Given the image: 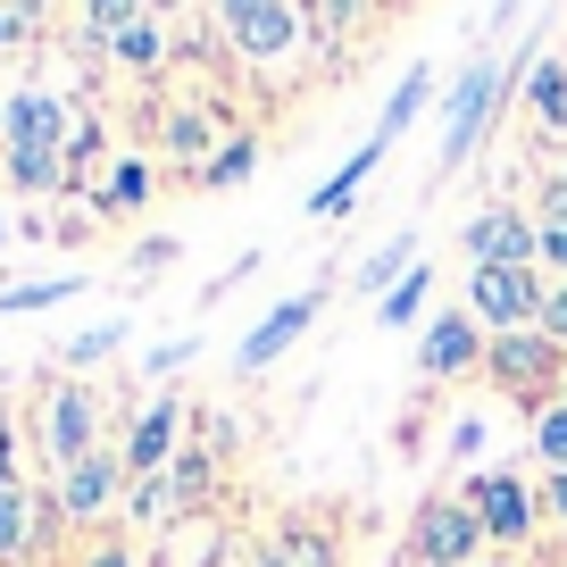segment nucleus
I'll return each mask as SVG.
<instances>
[{
  "label": "nucleus",
  "mask_w": 567,
  "mask_h": 567,
  "mask_svg": "<svg viewBox=\"0 0 567 567\" xmlns=\"http://www.w3.org/2000/svg\"><path fill=\"white\" fill-rule=\"evenodd\" d=\"M543 292L550 284L534 276V267H476V276H467V318H476L484 334H526V326L543 318Z\"/></svg>",
  "instance_id": "1"
},
{
  "label": "nucleus",
  "mask_w": 567,
  "mask_h": 567,
  "mask_svg": "<svg viewBox=\"0 0 567 567\" xmlns=\"http://www.w3.org/2000/svg\"><path fill=\"white\" fill-rule=\"evenodd\" d=\"M217 34H226V51L243 59H284L309 42V9H284V0H226L217 9Z\"/></svg>",
  "instance_id": "2"
},
{
  "label": "nucleus",
  "mask_w": 567,
  "mask_h": 567,
  "mask_svg": "<svg viewBox=\"0 0 567 567\" xmlns=\"http://www.w3.org/2000/svg\"><path fill=\"white\" fill-rule=\"evenodd\" d=\"M92 451H101V392L92 384H51V401H42V460L68 476Z\"/></svg>",
  "instance_id": "3"
},
{
  "label": "nucleus",
  "mask_w": 567,
  "mask_h": 567,
  "mask_svg": "<svg viewBox=\"0 0 567 567\" xmlns=\"http://www.w3.org/2000/svg\"><path fill=\"white\" fill-rule=\"evenodd\" d=\"M409 550H417V567H476L484 526L467 501H425L417 526H409Z\"/></svg>",
  "instance_id": "4"
},
{
  "label": "nucleus",
  "mask_w": 567,
  "mask_h": 567,
  "mask_svg": "<svg viewBox=\"0 0 567 567\" xmlns=\"http://www.w3.org/2000/svg\"><path fill=\"white\" fill-rule=\"evenodd\" d=\"M318 309H326V292H292V301H284V309H267V318L250 326L243 342H234V368H243V375L276 368V359L292 351V342H301L309 326H318Z\"/></svg>",
  "instance_id": "5"
},
{
  "label": "nucleus",
  "mask_w": 567,
  "mask_h": 567,
  "mask_svg": "<svg viewBox=\"0 0 567 567\" xmlns=\"http://www.w3.org/2000/svg\"><path fill=\"white\" fill-rule=\"evenodd\" d=\"M484 368H493L509 392H543L550 375H567L559 368V342H550L543 326H526V334H484Z\"/></svg>",
  "instance_id": "6"
},
{
  "label": "nucleus",
  "mask_w": 567,
  "mask_h": 567,
  "mask_svg": "<svg viewBox=\"0 0 567 567\" xmlns=\"http://www.w3.org/2000/svg\"><path fill=\"white\" fill-rule=\"evenodd\" d=\"M501 101V59H476V68L460 75V92H451V125H443V167H460L467 151H476L484 117H493Z\"/></svg>",
  "instance_id": "7"
},
{
  "label": "nucleus",
  "mask_w": 567,
  "mask_h": 567,
  "mask_svg": "<svg viewBox=\"0 0 567 567\" xmlns=\"http://www.w3.org/2000/svg\"><path fill=\"white\" fill-rule=\"evenodd\" d=\"M0 142L9 151H42V159H68V101L59 92H18L0 109Z\"/></svg>",
  "instance_id": "8"
},
{
  "label": "nucleus",
  "mask_w": 567,
  "mask_h": 567,
  "mask_svg": "<svg viewBox=\"0 0 567 567\" xmlns=\"http://www.w3.org/2000/svg\"><path fill=\"white\" fill-rule=\"evenodd\" d=\"M467 509H476L484 543H526V534H534V493L509 476V467H493V476L467 484Z\"/></svg>",
  "instance_id": "9"
},
{
  "label": "nucleus",
  "mask_w": 567,
  "mask_h": 567,
  "mask_svg": "<svg viewBox=\"0 0 567 567\" xmlns=\"http://www.w3.org/2000/svg\"><path fill=\"white\" fill-rule=\"evenodd\" d=\"M176 434H184V409H176V401L159 392V401H151V409L134 417L125 451H117V460H125V476H167V467H176V451H184Z\"/></svg>",
  "instance_id": "10"
},
{
  "label": "nucleus",
  "mask_w": 567,
  "mask_h": 567,
  "mask_svg": "<svg viewBox=\"0 0 567 567\" xmlns=\"http://www.w3.org/2000/svg\"><path fill=\"white\" fill-rule=\"evenodd\" d=\"M534 243H543V234H534L517 209H501V200L467 217V259L476 267H534Z\"/></svg>",
  "instance_id": "11"
},
{
  "label": "nucleus",
  "mask_w": 567,
  "mask_h": 567,
  "mask_svg": "<svg viewBox=\"0 0 567 567\" xmlns=\"http://www.w3.org/2000/svg\"><path fill=\"white\" fill-rule=\"evenodd\" d=\"M476 359H484V326L467 318V309H443L417 342V375H467Z\"/></svg>",
  "instance_id": "12"
},
{
  "label": "nucleus",
  "mask_w": 567,
  "mask_h": 567,
  "mask_svg": "<svg viewBox=\"0 0 567 567\" xmlns=\"http://www.w3.org/2000/svg\"><path fill=\"white\" fill-rule=\"evenodd\" d=\"M117 476H125V460L117 451H92V460H75L68 476H59V517H75V526H92V517L117 501Z\"/></svg>",
  "instance_id": "13"
},
{
  "label": "nucleus",
  "mask_w": 567,
  "mask_h": 567,
  "mask_svg": "<svg viewBox=\"0 0 567 567\" xmlns=\"http://www.w3.org/2000/svg\"><path fill=\"white\" fill-rule=\"evenodd\" d=\"M375 167H384V142H359L351 159H342L334 176L318 184V200H309V217H342V209H351V200H359V184L375 176Z\"/></svg>",
  "instance_id": "14"
},
{
  "label": "nucleus",
  "mask_w": 567,
  "mask_h": 567,
  "mask_svg": "<svg viewBox=\"0 0 567 567\" xmlns=\"http://www.w3.org/2000/svg\"><path fill=\"white\" fill-rule=\"evenodd\" d=\"M34 484H0V559H25V550H34Z\"/></svg>",
  "instance_id": "15"
},
{
  "label": "nucleus",
  "mask_w": 567,
  "mask_h": 567,
  "mask_svg": "<svg viewBox=\"0 0 567 567\" xmlns=\"http://www.w3.org/2000/svg\"><path fill=\"white\" fill-rule=\"evenodd\" d=\"M109 51H117L125 68H159V59H167V25L151 18V9H134V18L109 34Z\"/></svg>",
  "instance_id": "16"
},
{
  "label": "nucleus",
  "mask_w": 567,
  "mask_h": 567,
  "mask_svg": "<svg viewBox=\"0 0 567 567\" xmlns=\"http://www.w3.org/2000/svg\"><path fill=\"white\" fill-rule=\"evenodd\" d=\"M526 101H534V117H543L550 134L567 125V68H559V59H534V68H526Z\"/></svg>",
  "instance_id": "17"
},
{
  "label": "nucleus",
  "mask_w": 567,
  "mask_h": 567,
  "mask_svg": "<svg viewBox=\"0 0 567 567\" xmlns=\"http://www.w3.org/2000/svg\"><path fill=\"white\" fill-rule=\"evenodd\" d=\"M417 267H425V259H417V243H384L368 267H359V292H392V284L417 276Z\"/></svg>",
  "instance_id": "18"
},
{
  "label": "nucleus",
  "mask_w": 567,
  "mask_h": 567,
  "mask_svg": "<svg viewBox=\"0 0 567 567\" xmlns=\"http://www.w3.org/2000/svg\"><path fill=\"white\" fill-rule=\"evenodd\" d=\"M250 167H259V142H250V134H234V142H217L209 159H200V184H243Z\"/></svg>",
  "instance_id": "19"
},
{
  "label": "nucleus",
  "mask_w": 567,
  "mask_h": 567,
  "mask_svg": "<svg viewBox=\"0 0 567 567\" xmlns=\"http://www.w3.org/2000/svg\"><path fill=\"white\" fill-rule=\"evenodd\" d=\"M425 292H434V267H417V276H401V284H392V292H384V309H375V326H417Z\"/></svg>",
  "instance_id": "20"
},
{
  "label": "nucleus",
  "mask_w": 567,
  "mask_h": 567,
  "mask_svg": "<svg viewBox=\"0 0 567 567\" xmlns=\"http://www.w3.org/2000/svg\"><path fill=\"white\" fill-rule=\"evenodd\" d=\"M534 460H543L550 476H567V409H559V401L534 409Z\"/></svg>",
  "instance_id": "21"
},
{
  "label": "nucleus",
  "mask_w": 567,
  "mask_h": 567,
  "mask_svg": "<svg viewBox=\"0 0 567 567\" xmlns=\"http://www.w3.org/2000/svg\"><path fill=\"white\" fill-rule=\"evenodd\" d=\"M125 517H142V526H167V517H176V484H167V476H134V493H125Z\"/></svg>",
  "instance_id": "22"
},
{
  "label": "nucleus",
  "mask_w": 567,
  "mask_h": 567,
  "mask_svg": "<svg viewBox=\"0 0 567 567\" xmlns=\"http://www.w3.org/2000/svg\"><path fill=\"white\" fill-rule=\"evenodd\" d=\"M142 200H151V167L125 159V167H109V193L92 200V209H142Z\"/></svg>",
  "instance_id": "23"
},
{
  "label": "nucleus",
  "mask_w": 567,
  "mask_h": 567,
  "mask_svg": "<svg viewBox=\"0 0 567 567\" xmlns=\"http://www.w3.org/2000/svg\"><path fill=\"white\" fill-rule=\"evenodd\" d=\"M167 484H176V501H209V484H217V460H209V451H176Z\"/></svg>",
  "instance_id": "24"
},
{
  "label": "nucleus",
  "mask_w": 567,
  "mask_h": 567,
  "mask_svg": "<svg viewBox=\"0 0 567 567\" xmlns=\"http://www.w3.org/2000/svg\"><path fill=\"white\" fill-rule=\"evenodd\" d=\"M417 109H425V68H409V75H401V92H392V109H384V125H375V142H392L409 117H417Z\"/></svg>",
  "instance_id": "25"
},
{
  "label": "nucleus",
  "mask_w": 567,
  "mask_h": 567,
  "mask_svg": "<svg viewBox=\"0 0 567 567\" xmlns=\"http://www.w3.org/2000/svg\"><path fill=\"white\" fill-rule=\"evenodd\" d=\"M117 342H125V326H117V318H101V326H84V334H75L59 359H68V368H92V359H109Z\"/></svg>",
  "instance_id": "26"
},
{
  "label": "nucleus",
  "mask_w": 567,
  "mask_h": 567,
  "mask_svg": "<svg viewBox=\"0 0 567 567\" xmlns=\"http://www.w3.org/2000/svg\"><path fill=\"white\" fill-rule=\"evenodd\" d=\"M75 292V276H42V284H18V292H0V309L18 318V309H51V301H68Z\"/></svg>",
  "instance_id": "27"
},
{
  "label": "nucleus",
  "mask_w": 567,
  "mask_h": 567,
  "mask_svg": "<svg viewBox=\"0 0 567 567\" xmlns=\"http://www.w3.org/2000/svg\"><path fill=\"white\" fill-rule=\"evenodd\" d=\"M9 184H18V193H51L59 159H42V151H9Z\"/></svg>",
  "instance_id": "28"
},
{
  "label": "nucleus",
  "mask_w": 567,
  "mask_h": 567,
  "mask_svg": "<svg viewBox=\"0 0 567 567\" xmlns=\"http://www.w3.org/2000/svg\"><path fill=\"white\" fill-rule=\"evenodd\" d=\"M534 326H543V334L567 351V284H550V292H543V318H534Z\"/></svg>",
  "instance_id": "29"
},
{
  "label": "nucleus",
  "mask_w": 567,
  "mask_h": 567,
  "mask_svg": "<svg viewBox=\"0 0 567 567\" xmlns=\"http://www.w3.org/2000/svg\"><path fill=\"white\" fill-rule=\"evenodd\" d=\"M42 25V9H18V0H0V51H9V42H25Z\"/></svg>",
  "instance_id": "30"
},
{
  "label": "nucleus",
  "mask_w": 567,
  "mask_h": 567,
  "mask_svg": "<svg viewBox=\"0 0 567 567\" xmlns=\"http://www.w3.org/2000/svg\"><path fill=\"white\" fill-rule=\"evenodd\" d=\"M200 142H209V117H193V109L167 117V151H200Z\"/></svg>",
  "instance_id": "31"
},
{
  "label": "nucleus",
  "mask_w": 567,
  "mask_h": 567,
  "mask_svg": "<svg viewBox=\"0 0 567 567\" xmlns=\"http://www.w3.org/2000/svg\"><path fill=\"white\" fill-rule=\"evenodd\" d=\"M534 259H543L550 276L567 284V226H543V243H534Z\"/></svg>",
  "instance_id": "32"
},
{
  "label": "nucleus",
  "mask_w": 567,
  "mask_h": 567,
  "mask_svg": "<svg viewBox=\"0 0 567 567\" xmlns=\"http://www.w3.org/2000/svg\"><path fill=\"white\" fill-rule=\"evenodd\" d=\"M0 484H18V417H9V401H0Z\"/></svg>",
  "instance_id": "33"
},
{
  "label": "nucleus",
  "mask_w": 567,
  "mask_h": 567,
  "mask_svg": "<svg viewBox=\"0 0 567 567\" xmlns=\"http://www.w3.org/2000/svg\"><path fill=\"white\" fill-rule=\"evenodd\" d=\"M543 226H567V167L543 184Z\"/></svg>",
  "instance_id": "34"
},
{
  "label": "nucleus",
  "mask_w": 567,
  "mask_h": 567,
  "mask_svg": "<svg viewBox=\"0 0 567 567\" xmlns=\"http://www.w3.org/2000/svg\"><path fill=\"white\" fill-rule=\"evenodd\" d=\"M167 259H176V243H142V250H134V276H159Z\"/></svg>",
  "instance_id": "35"
},
{
  "label": "nucleus",
  "mask_w": 567,
  "mask_h": 567,
  "mask_svg": "<svg viewBox=\"0 0 567 567\" xmlns=\"http://www.w3.org/2000/svg\"><path fill=\"white\" fill-rule=\"evenodd\" d=\"M193 351H200V342H167V351H151V375H176Z\"/></svg>",
  "instance_id": "36"
},
{
  "label": "nucleus",
  "mask_w": 567,
  "mask_h": 567,
  "mask_svg": "<svg viewBox=\"0 0 567 567\" xmlns=\"http://www.w3.org/2000/svg\"><path fill=\"white\" fill-rule=\"evenodd\" d=\"M75 567H134V559H125V543H92Z\"/></svg>",
  "instance_id": "37"
},
{
  "label": "nucleus",
  "mask_w": 567,
  "mask_h": 567,
  "mask_svg": "<svg viewBox=\"0 0 567 567\" xmlns=\"http://www.w3.org/2000/svg\"><path fill=\"white\" fill-rule=\"evenodd\" d=\"M543 509H550V517H559V526H567V476H550V493H543Z\"/></svg>",
  "instance_id": "38"
},
{
  "label": "nucleus",
  "mask_w": 567,
  "mask_h": 567,
  "mask_svg": "<svg viewBox=\"0 0 567 567\" xmlns=\"http://www.w3.org/2000/svg\"><path fill=\"white\" fill-rule=\"evenodd\" d=\"M559 409H567V375H559Z\"/></svg>",
  "instance_id": "39"
},
{
  "label": "nucleus",
  "mask_w": 567,
  "mask_h": 567,
  "mask_svg": "<svg viewBox=\"0 0 567 567\" xmlns=\"http://www.w3.org/2000/svg\"><path fill=\"white\" fill-rule=\"evenodd\" d=\"M476 567H509V559H476Z\"/></svg>",
  "instance_id": "40"
},
{
  "label": "nucleus",
  "mask_w": 567,
  "mask_h": 567,
  "mask_svg": "<svg viewBox=\"0 0 567 567\" xmlns=\"http://www.w3.org/2000/svg\"><path fill=\"white\" fill-rule=\"evenodd\" d=\"M0 243H9V226H0Z\"/></svg>",
  "instance_id": "41"
}]
</instances>
